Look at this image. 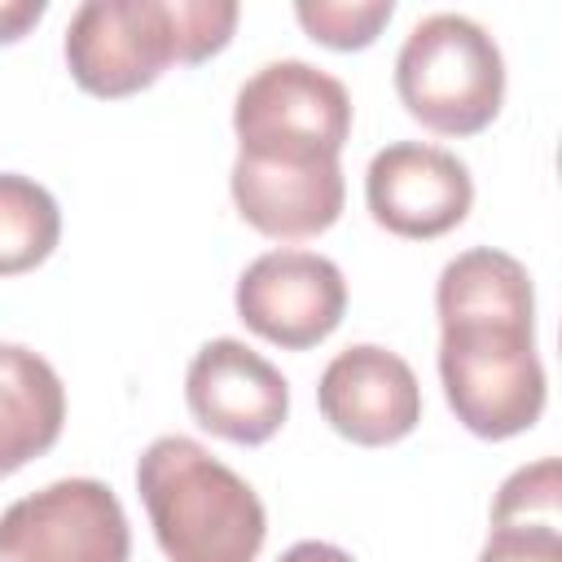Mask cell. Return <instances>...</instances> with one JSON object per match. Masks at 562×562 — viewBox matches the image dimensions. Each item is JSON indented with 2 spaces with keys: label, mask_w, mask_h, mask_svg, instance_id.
I'll return each mask as SVG.
<instances>
[{
  "label": "cell",
  "mask_w": 562,
  "mask_h": 562,
  "mask_svg": "<svg viewBox=\"0 0 562 562\" xmlns=\"http://www.w3.org/2000/svg\"><path fill=\"white\" fill-rule=\"evenodd\" d=\"M136 492L167 562H255L268 540L255 487L189 435H162L140 452Z\"/></svg>",
  "instance_id": "cell-3"
},
{
  "label": "cell",
  "mask_w": 562,
  "mask_h": 562,
  "mask_svg": "<svg viewBox=\"0 0 562 562\" xmlns=\"http://www.w3.org/2000/svg\"><path fill=\"white\" fill-rule=\"evenodd\" d=\"M184 404L202 430L228 443H268L290 417V382L241 338H211L184 373Z\"/></svg>",
  "instance_id": "cell-10"
},
{
  "label": "cell",
  "mask_w": 562,
  "mask_h": 562,
  "mask_svg": "<svg viewBox=\"0 0 562 562\" xmlns=\"http://www.w3.org/2000/svg\"><path fill=\"white\" fill-rule=\"evenodd\" d=\"M395 92L422 127L439 136H474L501 114L505 57L474 18L430 13L400 44Z\"/></svg>",
  "instance_id": "cell-4"
},
{
  "label": "cell",
  "mask_w": 562,
  "mask_h": 562,
  "mask_svg": "<svg viewBox=\"0 0 562 562\" xmlns=\"http://www.w3.org/2000/svg\"><path fill=\"white\" fill-rule=\"evenodd\" d=\"M228 189H233L237 215L272 241L321 237L325 228L338 224L347 202L342 167L329 154L237 149Z\"/></svg>",
  "instance_id": "cell-8"
},
{
  "label": "cell",
  "mask_w": 562,
  "mask_h": 562,
  "mask_svg": "<svg viewBox=\"0 0 562 562\" xmlns=\"http://www.w3.org/2000/svg\"><path fill=\"white\" fill-rule=\"evenodd\" d=\"M277 562H356L347 549H338V544H329V540H299V544H290Z\"/></svg>",
  "instance_id": "cell-17"
},
{
  "label": "cell",
  "mask_w": 562,
  "mask_h": 562,
  "mask_svg": "<svg viewBox=\"0 0 562 562\" xmlns=\"http://www.w3.org/2000/svg\"><path fill=\"white\" fill-rule=\"evenodd\" d=\"M241 9L233 0H88L66 26V70L101 101L132 97L167 66H198L215 57Z\"/></svg>",
  "instance_id": "cell-2"
},
{
  "label": "cell",
  "mask_w": 562,
  "mask_h": 562,
  "mask_svg": "<svg viewBox=\"0 0 562 562\" xmlns=\"http://www.w3.org/2000/svg\"><path fill=\"white\" fill-rule=\"evenodd\" d=\"M233 132L237 149L338 158L351 136V97L334 75L299 57L268 61L237 88Z\"/></svg>",
  "instance_id": "cell-5"
},
{
  "label": "cell",
  "mask_w": 562,
  "mask_h": 562,
  "mask_svg": "<svg viewBox=\"0 0 562 562\" xmlns=\"http://www.w3.org/2000/svg\"><path fill=\"white\" fill-rule=\"evenodd\" d=\"M44 0H0V44L22 40L40 18H44Z\"/></svg>",
  "instance_id": "cell-16"
},
{
  "label": "cell",
  "mask_w": 562,
  "mask_h": 562,
  "mask_svg": "<svg viewBox=\"0 0 562 562\" xmlns=\"http://www.w3.org/2000/svg\"><path fill=\"white\" fill-rule=\"evenodd\" d=\"M61 237L57 198L18 171H0V277L40 268Z\"/></svg>",
  "instance_id": "cell-14"
},
{
  "label": "cell",
  "mask_w": 562,
  "mask_h": 562,
  "mask_svg": "<svg viewBox=\"0 0 562 562\" xmlns=\"http://www.w3.org/2000/svg\"><path fill=\"white\" fill-rule=\"evenodd\" d=\"M439 382L457 422L479 439H514L544 413L536 356V290L527 268L492 246L443 263L435 285Z\"/></svg>",
  "instance_id": "cell-1"
},
{
  "label": "cell",
  "mask_w": 562,
  "mask_h": 562,
  "mask_svg": "<svg viewBox=\"0 0 562 562\" xmlns=\"http://www.w3.org/2000/svg\"><path fill=\"white\" fill-rule=\"evenodd\" d=\"M237 321L272 347L307 351L325 342L347 312L342 268L316 250H268L237 277Z\"/></svg>",
  "instance_id": "cell-7"
},
{
  "label": "cell",
  "mask_w": 562,
  "mask_h": 562,
  "mask_svg": "<svg viewBox=\"0 0 562 562\" xmlns=\"http://www.w3.org/2000/svg\"><path fill=\"white\" fill-rule=\"evenodd\" d=\"M369 215L408 241H430L452 233L474 206L470 167L439 145L395 140L373 154L364 171Z\"/></svg>",
  "instance_id": "cell-9"
},
{
  "label": "cell",
  "mask_w": 562,
  "mask_h": 562,
  "mask_svg": "<svg viewBox=\"0 0 562 562\" xmlns=\"http://www.w3.org/2000/svg\"><path fill=\"white\" fill-rule=\"evenodd\" d=\"M132 527L101 479H57L0 514V562H127Z\"/></svg>",
  "instance_id": "cell-6"
},
{
  "label": "cell",
  "mask_w": 562,
  "mask_h": 562,
  "mask_svg": "<svg viewBox=\"0 0 562 562\" xmlns=\"http://www.w3.org/2000/svg\"><path fill=\"white\" fill-rule=\"evenodd\" d=\"M294 18L316 44L334 53H356L382 35V26L395 18V4L391 0H351V4L347 0H299Z\"/></svg>",
  "instance_id": "cell-15"
},
{
  "label": "cell",
  "mask_w": 562,
  "mask_h": 562,
  "mask_svg": "<svg viewBox=\"0 0 562 562\" xmlns=\"http://www.w3.org/2000/svg\"><path fill=\"white\" fill-rule=\"evenodd\" d=\"M321 417L360 448H386L417 430L422 386L400 351L356 342L338 351L316 382Z\"/></svg>",
  "instance_id": "cell-11"
},
{
  "label": "cell",
  "mask_w": 562,
  "mask_h": 562,
  "mask_svg": "<svg viewBox=\"0 0 562 562\" xmlns=\"http://www.w3.org/2000/svg\"><path fill=\"white\" fill-rule=\"evenodd\" d=\"M479 562H562V470L558 457L518 465L496 501Z\"/></svg>",
  "instance_id": "cell-13"
},
{
  "label": "cell",
  "mask_w": 562,
  "mask_h": 562,
  "mask_svg": "<svg viewBox=\"0 0 562 562\" xmlns=\"http://www.w3.org/2000/svg\"><path fill=\"white\" fill-rule=\"evenodd\" d=\"M66 426V386L31 347L0 342V479L44 457Z\"/></svg>",
  "instance_id": "cell-12"
}]
</instances>
